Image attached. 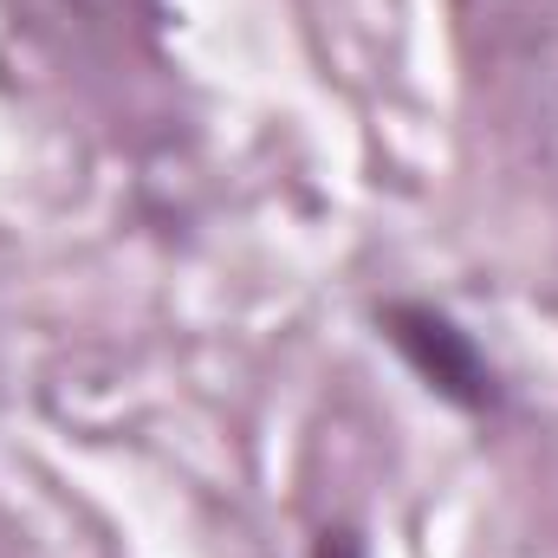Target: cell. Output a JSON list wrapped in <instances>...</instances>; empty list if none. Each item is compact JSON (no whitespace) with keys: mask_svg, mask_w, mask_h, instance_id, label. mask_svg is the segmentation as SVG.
<instances>
[{"mask_svg":"<svg viewBox=\"0 0 558 558\" xmlns=\"http://www.w3.org/2000/svg\"><path fill=\"white\" fill-rule=\"evenodd\" d=\"M384 331H390V344L416 364L422 384L441 390L448 403L487 410V403L500 397L487 357H481V351L468 344V331H454V318H441L435 305H390V312H384Z\"/></svg>","mask_w":558,"mask_h":558,"instance_id":"cell-1","label":"cell"}]
</instances>
